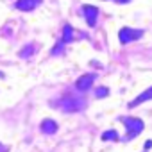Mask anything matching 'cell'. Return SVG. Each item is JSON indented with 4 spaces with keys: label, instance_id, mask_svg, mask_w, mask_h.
I'll use <instances>...</instances> for the list:
<instances>
[{
    "label": "cell",
    "instance_id": "obj_1",
    "mask_svg": "<svg viewBox=\"0 0 152 152\" xmlns=\"http://www.w3.org/2000/svg\"><path fill=\"white\" fill-rule=\"evenodd\" d=\"M122 122L125 124V129H127L125 140H132V138H136V136L143 131V127H145L143 120H140V118H136V116H125V118H122Z\"/></svg>",
    "mask_w": 152,
    "mask_h": 152
},
{
    "label": "cell",
    "instance_id": "obj_2",
    "mask_svg": "<svg viewBox=\"0 0 152 152\" xmlns=\"http://www.w3.org/2000/svg\"><path fill=\"white\" fill-rule=\"evenodd\" d=\"M141 36H143V31H141V29H131V27H124V29H120V32H118V39H120L122 45L131 43V41H136V39H140Z\"/></svg>",
    "mask_w": 152,
    "mask_h": 152
},
{
    "label": "cell",
    "instance_id": "obj_3",
    "mask_svg": "<svg viewBox=\"0 0 152 152\" xmlns=\"http://www.w3.org/2000/svg\"><path fill=\"white\" fill-rule=\"evenodd\" d=\"M59 106H61L64 111H79V109L84 106V102L79 100V99H75V97H64V99L59 102Z\"/></svg>",
    "mask_w": 152,
    "mask_h": 152
},
{
    "label": "cell",
    "instance_id": "obj_4",
    "mask_svg": "<svg viewBox=\"0 0 152 152\" xmlns=\"http://www.w3.org/2000/svg\"><path fill=\"white\" fill-rule=\"evenodd\" d=\"M83 13H84V18H86V22H88V25H90V27H95L97 18H99V9H97L95 6H84V7H83Z\"/></svg>",
    "mask_w": 152,
    "mask_h": 152
},
{
    "label": "cell",
    "instance_id": "obj_5",
    "mask_svg": "<svg viewBox=\"0 0 152 152\" xmlns=\"http://www.w3.org/2000/svg\"><path fill=\"white\" fill-rule=\"evenodd\" d=\"M93 81H95V75H93V73H86V75H83V77L77 79V83H75V88H77L79 91H86V90L91 88Z\"/></svg>",
    "mask_w": 152,
    "mask_h": 152
},
{
    "label": "cell",
    "instance_id": "obj_6",
    "mask_svg": "<svg viewBox=\"0 0 152 152\" xmlns=\"http://www.w3.org/2000/svg\"><path fill=\"white\" fill-rule=\"evenodd\" d=\"M41 4V0H18L16 2V9L20 11H32Z\"/></svg>",
    "mask_w": 152,
    "mask_h": 152
},
{
    "label": "cell",
    "instance_id": "obj_7",
    "mask_svg": "<svg viewBox=\"0 0 152 152\" xmlns=\"http://www.w3.org/2000/svg\"><path fill=\"white\" fill-rule=\"evenodd\" d=\"M41 131H43L45 134H54V132L57 131V124H56L54 120L47 118V120H43V122H41Z\"/></svg>",
    "mask_w": 152,
    "mask_h": 152
},
{
    "label": "cell",
    "instance_id": "obj_8",
    "mask_svg": "<svg viewBox=\"0 0 152 152\" xmlns=\"http://www.w3.org/2000/svg\"><path fill=\"white\" fill-rule=\"evenodd\" d=\"M150 99H152V86H150L147 91H143L140 97H136L129 106H131V107H134V106H138V104H141V102H147V100H150Z\"/></svg>",
    "mask_w": 152,
    "mask_h": 152
},
{
    "label": "cell",
    "instance_id": "obj_9",
    "mask_svg": "<svg viewBox=\"0 0 152 152\" xmlns=\"http://www.w3.org/2000/svg\"><path fill=\"white\" fill-rule=\"evenodd\" d=\"M73 39V31H72V27L70 25H64V29H63V43H70Z\"/></svg>",
    "mask_w": 152,
    "mask_h": 152
},
{
    "label": "cell",
    "instance_id": "obj_10",
    "mask_svg": "<svg viewBox=\"0 0 152 152\" xmlns=\"http://www.w3.org/2000/svg\"><path fill=\"white\" fill-rule=\"evenodd\" d=\"M102 140H106V141H113V140H118V132L116 131H106L104 134H102Z\"/></svg>",
    "mask_w": 152,
    "mask_h": 152
},
{
    "label": "cell",
    "instance_id": "obj_11",
    "mask_svg": "<svg viewBox=\"0 0 152 152\" xmlns=\"http://www.w3.org/2000/svg\"><path fill=\"white\" fill-rule=\"evenodd\" d=\"M32 52H34V47L31 45V47H25V48L20 52V56H22V57H27V56H32Z\"/></svg>",
    "mask_w": 152,
    "mask_h": 152
},
{
    "label": "cell",
    "instance_id": "obj_12",
    "mask_svg": "<svg viewBox=\"0 0 152 152\" xmlns=\"http://www.w3.org/2000/svg\"><path fill=\"white\" fill-rule=\"evenodd\" d=\"M107 93H109V90H107V88H99V90L95 91V95H97L99 99H102V97H106Z\"/></svg>",
    "mask_w": 152,
    "mask_h": 152
},
{
    "label": "cell",
    "instance_id": "obj_13",
    "mask_svg": "<svg viewBox=\"0 0 152 152\" xmlns=\"http://www.w3.org/2000/svg\"><path fill=\"white\" fill-rule=\"evenodd\" d=\"M63 45H64V43H63V41H61V43H59V45H56V47H54V48H52V54H57V52H61V50H63Z\"/></svg>",
    "mask_w": 152,
    "mask_h": 152
},
{
    "label": "cell",
    "instance_id": "obj_14",
    "mask_svg": "<svg viewBox=\"0 0 152 152\" xmlns=\"http://www.w3.org/2000/svg\"><path fill=\"white\" fill-rule=\"evenodd\" d=\"M150 147H152V141H150V140H148V141H147V143H145V148H150Z\"/></svg>",
    "mask_w": 152,
    "mask_h": 152
},
{
    "label": "cell",
    "instance_id": "obj_15",
    "mask_svg": "<svg viewBox=\"0 0 152 152\" xmlns=\"http://www.w3.org/2000/svg\"><path fill=\"white\" fill-rule=\"evenodd\" d=\"M6 150H7V148H6L4 145H0V152H6Z\"/></svg>",
    "mask_w": 152,
    "mask_h": 152
},
{
    "label": "cell",
    "instance_id": "obj_16",
    "mask_svg": "<svg viewBox=\"0 0 152 152\" xmlns=\"http://www.w3.org/2000/svg\"><path fill=\"white\" fill-rule=\"evenodd\" d=\"M115 2H120V4H125V2H129V0H115Z\"/></svg>",
    "mask_w": 152,
    "mask_h": 152
}]
</instances>
